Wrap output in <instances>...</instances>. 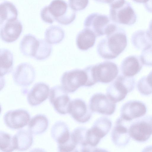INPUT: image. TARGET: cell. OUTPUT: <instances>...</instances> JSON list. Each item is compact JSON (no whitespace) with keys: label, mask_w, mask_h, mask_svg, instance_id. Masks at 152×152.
I'll list each match as a JSON object with an SVG mask.
<instances>
[{"label":"cell","mask_w":152,"mask_h":152,"mask_svg":"<svg viewBox=\"0 0 152 152\" xmlns=\"http://www.w3.org/2000/svg\"><path fill=\"white\" fill-rule=\"evenodd\" d=\"M127 42L125 31L117 26L115 30L100 41L97 46V52L103 58L114 59L124 50Z\"/></svg>","instance_id":"cell-1"},{"label":"cell","mask_w":152,"mask_h":152,"mask_svg":"<svg viewBox=\"0 0 152 152\" xmlns=\"http://www.w3.org/2000/svg\"><path fill=\"white\" fill-rule=\"evenodd\" d=\"M109 6V17L114 23L130 26L136 22V14L129 2L125 0H115Z\"/></svg>","instance_id":"cell-2"},{"label":"cell","mask_w":152,"mask_h":152,"mask_svg":"<svg viewBox=\"0 0 152 152\" xmlns=\"http://www.w3.org/2000/svg\"><path fill=\"white\" fill-rule=\"evenodd\" d=\"M84 26L92 31L96 37L108 34L117 26L107 16L97 12L89 15L84 20Z\"/></svg>","instance_id":"cell-3"},{"label":"cell","mask_w":152,"mask_h":152,"mask_svg":"<svg viewBox=\"0 0 152 152\" xmlns=\"http://www.w3.org/2000/svg\"><path fill=\"white\" fill-rule=\"evenodd\" d=\"M53 22L64 25L72 23L76 18V11L64 0H53L46 6Z\"/></svg>","instance_id":"cell-4"},{"label":"cell","mask_w":152,"mask_h":152,"mask_svg":"<svg viewBox=\"0 0 152 152\" xmlns=\"http://www.w3.org/2000/svg\"><path fill=\"white\" fill-rule=\"evenodd\" d=\"M135 81L132 77L119 75L107 88L106 94L115 103L121 101L134 89Z\"/></svg>","instance_id":"cell-5"},{"label":"cell","mask_w":152,"mask_h":152,"mask_svg":"<svg viewBox=\"0 0 152 152\" xmlns=\"http://www.w3.org/2000/svg\"><path fill=\"white\" fill-rule=\"evenodd\" d=\"M129 133L130 137L137 141H147L152 135V115L141 117L131 122Z\"/></svg>","instance_id":"cell-6"},{"label":"cell","mask_w":152,"mask_h":152,"mask_svg":"<svg viewBox=\"0 0 152 152\" xmlns=\"http://www.w3.org/2000/svg\"><path fill=\"white\" fill-rule=\"evenodd\" d=\"M87 80V75L84 69L66 71L61 78L62 86L68 93L74 92L81 86H86Z\"/></svg>","instance_id":"cell-7"},{"label":"cell","mask_w":152,"mask_h":152,"mask_svg":"<svg viewBox=\"0 0 152 152\" xmlns=\"http://www.w3.org/2000/svg\"><path fill=\"white\" fill-rule=\"evenodd\" d=\"M93 78L95 82L108 83L113 81L117 76L118 69L113 62L106 61L91 65Z\"/></svg>","instance_id":"cell-8"},{"label":"cell","mask_w":152,"mask_h":152,"mask_svg":"<svg viewBox=\"0 0 152 152\" xmlns=\"http://www.w3.org/2000/svg\"><path fill=\"white\" fill-rule=\"evenodd\" d=\"M49 99L55 110L58 113L65 115L69 113L71 101L68 92L62 86H56L50 89Z\"/></svg>","instance_id":"cell-9"},{"label":"cell","mask_w":152,"mask_h":152,"mask_svg":"<svg viewBox=\"0 0 152 152\" xmlns=\"http://www.w3.org/2000/svg\"><path fill=\"white\" fill-rule=\"evenodd\" d=\"M89 108L92 112L107 115H112L115 110L116 103L101 93L94 94L89 102Z\"/></svg>","instance_id":"cell-10"},{"label":"cell","mask_w":152,"mask_h":152,"mask_svg":"<svg viewBox=\"0 0 152 152\" xmlns=\"http://www.w3.org/2000/svg\"><path fill=\"white\" fill-rule=\"evenodd\" d=\"M3 120L7 127L12 129H19L28 124L30 115L27 110L23 109L11 110L5 114Z\"/></svg>","instance_id":"cell-11"},{"label":"cell","mask_w":152,"mask_h":152,"mask_svg":"<svg viewBox=\"0 0 152 152\" xmlns=\"http://www.w3.org/2000/svg\"><path fill=\"white\" fill-rule=\"evenodd\" d=\"M131 121H128L121 117L116 121L111 133L112 140L115 145L124 147L129 142L130 136L129 128Z\"/></svg>","instance_id":"cell-12"},{"label":"cell","mask_w":152,"mask_h":152,"mask_svg":"<svg viewBox=\"0 0 152 152\" xmlns=\"http://www.w3.org/2000/svg\"><path fill=\"white\" fill-rule=\"evenodd\" d=\"M12 77L14 81L17 85L23 86H28L34 80L35 70L30 64L21 63L15 68Z\"/></svg>","instance_id":"cell-13"},{"label":"cell","mask_w":152,"mask_h":152,"mask_svg":"<svg viewBox=\"0 0 152 152\" xmlns=\"http://www.w3.org/2000/svg\"><path fill=\"white\" fill-rule=\"evenodd\" d=\"M0 35L4 42L10 43L16 41L23 31L21 22L18 19L0 24Z\"/></svg>","instance_id":"cell-14"},{"label":"cell","mask_w":152,"mask_h":152,"mask_svg":"<svg viewBox=\"0 0 152 152\" xmlns=\"http://www.w3.org/2000/svg\"><path fill=\"white\" fill-rule=\"evenodd\" d=\"M147 108L143 102L137 100H131L125 103L121 109V117L128 121L143 116Z\"/></svg>","instance_id":"cell-15"},{"label":"cell","mask_w":152,"mask_h":152,"mask_svg":"<svg viewBox=\"0 0 152 152\" xmlns=\"http://www.w3.org/2000/svg\"><path fill=\"white\" fill-rule=\"evenodd\" d=\"M92 112L83 99L77 98L71 101L69 113L77 122L84 123L88 121L91 117Z\"/></svg>","instance_id":"cell-16"},{"label":"cell","mask_w":152,"mask_h":152,"mask_svg":"<svg viewBox=\"0 0 152 152\" xmlns=\"http://www.w3.org/2000/svg\"><path fill=\"white\" fill-rule=\"evenodd\" d=\"M50 88L47 84L43 82L35 84L28 92L27 100L31 106H36L45 101L49 96Z\"/></svg>","instance_id":"cell-17"},{"label":"cell","mask_w":152,"mask_h":152,"mask_svg":"<svg viewBox=\"0 0 152 152\" xmlns=\"http://www.w3.org/2000/svg\"><path fill=\"white\" fill-rule=\"evenodd\" d=\"M143 64L140 57L128 56L124 59L121 63L122 73L125 76L132 77L140 72Z\"/></svg>","instance_id":"cell-18"},{"label":"cell","mask_w":152,"mask_h":152,"mask_svg":"<svg viewBox=\"0 0 152 152\" xmlns=\"http://www.w3.org/2000/svg\"><path fill=\"white\" fill-rule=\"evenodd\" d=\"M39 39H37L32 34H27L20 41V51L25 56L34 58L39 48Z\"/></svg>","instance_id":"cell-19"},{"label":"cell","mask_w":152,"mask_h":152,"mask_svg":"<svg viewBox=\"0 0 152 152\" xmlns=\"http://www.w3.org/2000/svg\"><path fill=\"white\" fill-rule=\"evenodd\" d=\"M51 134L53 138L57 143L58 146L65 143L71 137L68 126L62 121H58L55 123L51 129Z\"/></svg>","instance_id":"cell-20"},{"label":"cell","mask_w":152,"mask_h":152,"mask_svg":"<svg viewBox=\"0 0 152 152\" xmlns=\"http://www.w3.org/2000/svg\"><path fill=\"white\" fill-rule=\"evenodd\" d=\"M96 36L91 30L85 28L77 34L76 43L78 48L86 50L92 47L95 42Z\"/></svg>","instance_id":"cell-21"},{"label":"cell","mask_w":152,"mask_h":152,"mask_svg":"<svg viewBox=\"0 0 152 152\" xmlns=\"http://www.w3.org/2000/svg\"><path fill=\"white\" fill-rule=\"evenodd\" d=\"M48 124V119L45 115L38 114L33 117L29 121L28 130L32 134H41L46 131Z\"/></svg>","instance_id":"cell-22"},{"label":"cell","mask_w":152,"mask_h":152,"mask_svg":"<svg viewBox=\"0 0 152 152\" xmlns=\"http://www.w3.org/2000/svg\"><path fill=\"white\" fill-rule=\"evenodd\" d=\"M112 126L111 121L107 117H102L98 119L90 129L95 136L101 139L107 134Z\"/></svg>","instance_id":"cell-23"},{"label":"cell","mask_w":152,"mask_h":152,"mask_svg":"<svg viewBox=\"0 0 152 152\" xmlns=\"http://www.w3.org/2000/svg\"><path fill=\"white\" fill-rule=\"evenodd\" d=\"M88 129L79 127L75 129L71 133V137L77 147V150L80 148V151H90L91 149L87 142L86 132Z\"/></svg>","instance_id":"cell-24"},{"label":"cell","mask_w":152,"mask_h":152,"mask_svg":"<svg viewBox=\"0 0 152 152\" xmlns=\"http://www.w3.org/2000/svg\"><path fill=\"white\" fill-rule=\"evenodd\" d=\"M0 77L11 72L12 70L13 56L11 51L6 48H1L0 50Z\"/></svg>","instance_id":"cell-25"},{"label":"cell","mask_w":152,"mask_h":152,"mask_svg":"<svg viewBox=\"0 0 152 152\" xmlns=\"http://www.w3.org/2000/svg\"><path fill=\"white\" fill-rule=\"evenodd\" d=\"M131 40L133 46L138 49L143 50L152 46V41L146 30H141L135 31L132 36Z\"/></svg>","instance_id":"cell-26"},{"label":"cell","mask_w":152,"mask_h":152,"mask_svg":"<svg viewBox=\"0 0 152 152\" xmlns=\"http://www.w3.org/2000/svg\"><path fill=\"white\" fill-rule=\"evenodd\" d=\"M0 24L17 19L18 11L12 2L5 1L0 4Z\"/></svg>","instance_id":"cell-27"},{"label":"cell","mask_w":152,"mask_h":152,"mask_svg":"<svg viewBox=\"0 0 152 152\" xmlns=\"http://www.w3.org/2000/svg\"><path fill=\"white\" fill-rule=\"evenodd\" d=\"M17 141V150L24 151L28 149L33 142L32 134L28 130H20L15 135Z\"/></svg>","instance_id":"cell-28"},{"label":"cell","mask_w":152,"mask_h":152,"mask_svg":"<svg viewBox=\"0 0 152 152\" xmlns=\"http://www.w3.org/2000/svg\"><path fill=\"white\" fill-rule=\"evenodd\" d=\"M64 35V30L60 27L56 26L49 27L45 33V39L51 44L60 42L63 39Z\"/></svg>","instance_id":"cell-29"},{"label":"cell","mask_w":152,"mask_h":152,"mask_svg":"<svg viewBox=\"0 0 152 152\" xmlns=\"http://www.w3.org/2000/svg\"><path fill=\"white\" fill-rule=\"evenodd\" d=\"M17 148V143L14 135L0 131V150L3 152H12Z\"/></svg>","instance_id":"cell-30"},{"label":"cell","mask_w":152,"mask_h":152,"mask_svg":"<svg viewBox=\"0 0 152 152\" xmlns=\"http://www.w3.org/2000/svg\"><path fill=\"white\" fill-rule=\"evenodd\" d=\"M39 45L34 58L38 60H42L48 58L50 55L52 47L51 44L45 39H39Z\"/></svg>","instance_id":"cell-31"},{"label":"cell","mask_w":152,"mask_h":152,"mask_svg":"<svg viewBox=\"0 0 152 152\" xmlns=\"http://www.w3.org/2000/svg\"><path fill=\"white\" fill-rule=\"evenodd\" d=\"M140 57L143 64L152 66V46L142 50Z\"/></svg>","instance_id":"cell-32"},{"label":"cell","mask_w":152,"mask_h":152,"mask_svg":"<svg viewBox=\"0 0 152 152\" xmlns=\"http://www.w3.org/2000/svg\"><path fill=\"white\" fill-rule=\"evenodd\" d=\"M68 1L70 7L75 11L85 9L89 3V0H68Z\"/></svg>","instance_id":"cell-33"},{"label":"cell","mask_w":152,"mask_h":152,"mask_svg":"<svg viewBox=\"0 0 152 152\" xmlns=\"http://www.w3.org/2000/svg\"><path fill=\"white\" fill-rule=\"evenodd\" d=\"M146 82L152 93V70L147 76H145Z\"/></svg>","instance_id":"cell-34"},{"label":"cell","mask_w":152,"mask_h":152,"mask_svg":"<svg viewBox=\"0 0 152 152\" xmlns=\"http://www.w3.org/2000/svg\"><path fill=\"white\" fill-rule=\"evenodd\" d=\"M143 4L145 9L148 12L152 13V0H149Z\"/></svg>","instance_id":"cell-35"},{"label":"cell","mask_w":152,"mask_h":152,"mask_svg":"<svg viewBox=\"0 0 152 152\" xmlns=\"http://www.w3.org/2000/svg\"><path fill=\"white\" fill-rule=\"evenodd\" d=\"M147 31L150 39L152 41V19L149 23L148 29Z\"/></svg>","instance_id":"cell-36"},{"label":"cell","mask_w":152,"mask_h":152,"mask_svg":"<svg viewBox=\"0 0 152 152\" xmlns=\"http://www.w3.org/2000/svg\"><path fill=\"white\" fill-rule=\"evenodd\" d=\"M97 2L101 3L107 4L109 5L113 2L115 0H94Z\"/></svg>","instance_id":"cell-37"},{"label":"cell","mask_w":152,"mask_h":152,"mask_svg":"<svg viewBox=\"0 0 152 152\" xmlns=\"http://www.w3.org/2000/svg\"><path fill=\"white\" fill-rule=\"evenodd\" d=\"M135 2L139 3H143V4L148 2L149 0H132Z\"/></svg>","instance_id":"cell-38"}]
</instances>
